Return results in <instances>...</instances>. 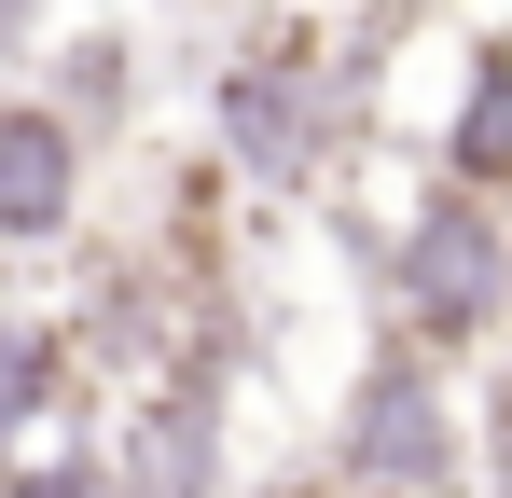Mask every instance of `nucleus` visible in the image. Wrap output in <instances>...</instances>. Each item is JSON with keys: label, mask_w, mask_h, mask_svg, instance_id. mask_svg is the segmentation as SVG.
I'll return each mask as SVG.
<instances>
[{"label": "nucleus", "mask_w": 512, "mask_h": 498, "mask_svg": "<svg viewBox=\"0 0 512 498\" xmlns=\"http://www.w3.org/2000/svg\"><path fill=\"white\" fill-rule=\"evenodd\" d=\"M374 277H388V332H416L429 360L499 346L512 332V194H471V180L429 166V194L374 249Z\"/></svg>", "instance_id": "f257e3e1"}, {"label": "nucleus", "mask_w": 512, "mask_h": 498, "mask_svg": "<svg viewBox=\"0 0 512 498\" xmlns=\"http://www.w3.org/2000/svg\"><path fill=\"white\" fill-rule=\"evenodd\" d=\"M346 125H360V97L333 83V42H319V28H263V42H236L222 83H208V139H222V166L263 180V194H319V166H333Z\"/></svg>", "instance_id": "f03ea898"}, {"label": "nucleus", "mask_w": 512, "mask_h": 498, "mask_svg": "<svg viewBox=\"0 0 512 498\" xmlns=\"http://www.w3.org/2000/svg\"><path fill=\"white\" fill-rule=\"evenodd\" d=\"M333 485H402V498H457L471 485V429H457V388L416 332H374V360L346 374L333 415Z\"/></svg>", "instance_id": "7ed1b4c3"}, {"label": "nucleus", "mask_w": 512, "mask_h": 498, "mask_svg": "<svg viewBox=\"0 0 512 498\" xmlns=\"http://www.w3.org/2000/svg\"><path fill=\"white\" fill-rule=\"evenodd\" d=\"M111 485H125V498H208V485H222V360H208V346H194L167 388L125 415Z\"/></svg>", "instance_id": "20e7f679"}, {"label": "nucleus", "mask_w": 512, "mask_h": 498, "mask_svg": "<svg viewBox=\"0 0 512 498\" xmlns=\"http://www.w3.org/2000/svg\"><path fill=\"white\" fill-rule=\"evenodd\" d=\"M84 222V125L56 97H0V249H56Z\"/></svg>", "instance_id": "39448f33"}, {"label": "nucleus", "mask_w": 512, "mask_h": 498, "mask_svg": "<svg viewBox=\"0 0 512 498\" xmlns=\"http://www.w3.org/2000/svg\"><path fill=\"white\" fill-rule=\"evenodd\" d=\"M429 166H443V180H471V194H512V28L471 42V70H457V97H443Z\"/></svg>", "instance_id": "423d86ee"}, {"label": "nucleus", "mask_w": 512, "mask_h": 498, "mask_svg": "<svg viewBox=\"0 0 512 498\" xmlns=\"http://www.w3.org/2000/svg\"><path fill=\"white\" fill-rule=\"evenodd\" d=\"M70 402V332L56 319H0V457H28V429Z\"/></svg>", "instance_id": "0eeeda50"}, {"label": "nucleus", "mask_w": 512, "mask_h": 498, "mask_svg": "<svg viewBox=\"0 0 512 498\" xmlns=\"http://www.w3.org/2000/svg\"><path fill=\"white\" fill-rule=\"evenodd\" d=\"M125 97H139V42H125V28L56 42V111H70L84 139H111V125H125Z\"/></svg>", "instance_id": "6e6552de"}, {"label": "nucleus", "mask_w": 512, "mask_h": 498, "mask_svg": "<svg viewBox=\"0 0 512 498\" xmlns=\"http://www.w3.org/2000/svg\"><path fill=\"white\" fill-rule=\"evenodd\" d=\"M0 498H125L97 443H42V457H0Z\"/></svg>", "instance_id": "1a4fd4ad"}, {"label": "nucleus", "mask_w": 512, "mask_h": 498, "mask_svg": "<svg viewBox=\"0 0 512 498\" xmlns=\"http://www.w3.org/2000/svg\"><path fill=\"white\" fill-rule=\"evenodd\" d=\"M485 402H499V415H485V485L512 498V332H499V388H485Z\"/></svg>", "instance_id": "9d476101"}, {"label": "nucleus", "mask_w": 512, "mask_h": 498, "mask_svg": "<svg viewBox=\"0 0 512 498\" xmlns=\"http://www.w3.org/2000/svg\"><path fill=\"white\" fill-rule=\"evenodd\" d=\"M28 28H42V0H0V56H14V42H28Z\"/></svg>", "instance_id": "9b49d317"}, {"label": "nucleus", "mask_w": 512, "mask_h": 498, "mask_svg": "<svg viewBox=\"0 0 512 498\" xmlns=\"http://www.w3.org/2000/svg\"><path fill=\"white\" fill-rule=\"evenodd\" d=\"M333 498H402V485H333Z\"/></svg>", "instance_id": "f8f14e48"}]
</instances>
